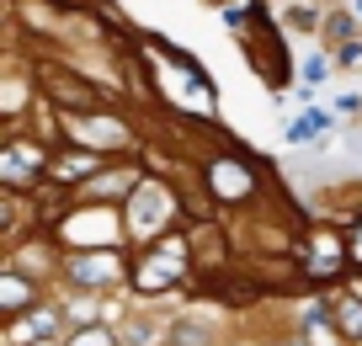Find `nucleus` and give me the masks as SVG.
<instances>
[{"label": "nucleus", "instance_id": "obj_1", "mask_svg": "<svg viewBox=\"0 0 362 346\" xmlns=\"http://www.w3.org/2000/svg\"><path fill=\"white\" fill-rule=\"evenodd\" d=\"M181 272H187V250H181V240H160L149 256L134 261V288L139 293H165L181 282Z\"/></svg>", "mask_w": 362, "mask_h": 346}, {"label": "nucleus", "instance_id": "obj_2", "mask_svg": "<svg viewBox=\"0 0 362 346\" xmlns=\"http://www.w3.org/2000/svg\"><path fill=\"white\" fill-rule=\"evenodd\" d=\"M134 187H139V171L123 166V171H107V176L86 181V187H80V197H86V202H102V197H117V192H134Z\"/></svg>", "mask_w": 362, "mask_h": 346}, {"label": "nucleus", "instance_id": "obj_3", "mask_svg": "<svg viewBox=\"0 0 362 346\" xmlns=\"http://www.w3.org/2000/svg\"><path fill=\"white\" fill-rule=\"evenodd\" d=\"M117 277H123L117 256H80L75 261V282H86V288H102V282H117Z\"/></svg>", "mask_w": 362, "mask_h": 346}, {"label": "nucleus", "instance_id": "obj_4", "mask_svg": "<svg viewBox=\"0 0 362 346\" xmlns=\"http://www.w3.org/2000/svg\"><path fill=\"white\" fill-rule=\"evenodd\" d=\"M315 246H320V256L309 261L304 272H309V277H315V282H325V277H336V272H341V261H346V250H341V246H336V240H330V235H320Z\"/></svg>", "mask_w": 362, "mask_h": 346}, {"label": "nucleus", "instance_id": "obj_5", "mask_svg": "<svg viewBox=\"0 0 362 346\" xmlns=\"http://www.w3.org/2000/svg\"><path fill=\"white\" fill-rule=\"evenodd\" d=\"M330 320L346 341H362V299H336L330 304Z\"/></svg>", "mask_w": 362, "mask_h": 346}, {"label": "nucleus", "instance_id": "obj_6", "mask_svg": "<svg viewBox=\"0 0 362 346\" xmlns=\"http://www.w3.org/2000/svg\"><path fill=\"white\" fill-rule=\"evenodd\" d=\"M27 299H33V288H27L22 277H6V282H0V309H6V320H16Z\"/></svg>", "mask_w": 362, "mask_h": 346}, {"label": "nucleus", "instance_id": "obj_7", "mask_svg": "<svg viewBox=\"0 0 362 346\" xmlns=\"http://www.w3.org/2000/svg\"><path fill=\"white\" fill-rule=\"evenodd\" d=\"M48 86H54V96L69 101V107H90V91L75 86V80H64V69H48Z\"/></svg>", "mask_w": 362, "mask_h": 346}, {"label": "nucleus", "instance_id": "obj_8", "mask_svg": "<svg viewBox=\"0 0 362 346\" xmlns=\"http://www.w3.org/2000/svg\"><path fill=\"white\" fill-rule=\"evenodd\" d=\"M165 341H170V346H208V325H203V320H176Z\"/></svg>", "mask_w": 362, "mask_h": 346}, {"label": "nucleus", "instance_id": "obj_9", "mask_svg": "<svg viewBox=\"0 0 362 346\" xmlns=\"http://www.w3.org/2000/svg\"><path fill=\"white\" fill-rule=\"evenodd\" d=\"M11 325H16V335L27 341V335H48V330L59 325V314H54V309H33L27 320H11Z\"/></svg>", "mask_w": 362, "mask_h": 346}, {"label": "nucleus", "instance_id": "obj_10", "mask_svg": "<svg viewBox=\"0 0 362 346\" xmlns=\"http://www.w3.org/2000/svg\"><path fill=\"white\" fill-rule=\"evenodd\" d=\"M90 166H96L90 155H64L59 166H48V176L54 181H75V176H90Z\"/></svg>", "mask_w": 362, "mask_h": 346}, {"label": "nucleus", "instance_id": "obj_11", "mask_svg": "<svg viewBox=\"0 0 362 346\" xmlns=\"http://www.w3.org/2000/svg\"><path fill=\"white\" fill-rule=\"evenodd\" d=\"M320 128H325V117H320V112H304V123L288 128V139H309V134H320Z\"/></svg>", "mask_w": 362, "mask_h": 346}, {"label": "nucleus", "instance_id": "obj_12", "mask_svg": "<svg viewBox=\"0 0 362 346\" xmlns=\"http://www.w3.org/2000/svg\"><path fill=\"white\" fill-rule=\"evenodd\" d=\"M69 346H117V341H112V330H86V335H75Z\"/></svg>", "mask_w": 362, "mask_h": 346}, {"label": "nucleus", "instance_id": "obj_13", "mask_svg": "<svg viewBox=\"0 0 362 346\" xmlns=\"http://www.w3.org/2000/svg\"><path fill=\"white\" fill-rule=\"evenodd\" d=\"M330 33H336V38H351V16H330Z\"/></svg>", "mask_w": 362, "mask_h": 346}]
</instances>
